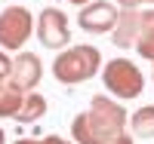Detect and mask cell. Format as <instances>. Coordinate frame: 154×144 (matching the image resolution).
Segmentation results:
<instances>
[{"label":"cell","instance_id":"obj_1","mask_svg":"<svg viewBox=\"0 0 154 144\" xmlns=\"http://www.w3.org/2000/svg\"><path fill=\"white\" fill-rule=\"evenodd\" d=\"M130 113L108 95H93L89 110L77 113L71 123V138L77 144H133Z\"/></svg>","mask_w":154,"mask_h":144},{"label":"cell","instance_id":"obj_2","mask_svg":"<svg viewBox=\"0 0 154 144\" xmlns=\"http://www.w3.org/2000/svg\"><path fill=\"white\" fill-rule=\"evenodd\" d=\"M102 68H105V64H102L99 46L80 43V46L62 49L59 55H56V61H53V77H56L62 86H80V83H86V80H93Z\"/></svg>","mask_w":154,"mask_h":144},{"label":"cell","instance_id":"obj_3","mask_svg":"<svg viewBox=\"0 0 154 144\" xmlns=\"http://www.w3.org/2000/svg\"><path fill=\"white\" fill-rule=\"evenodd\" d=\"M102 83L105 89L120 98V101H130V98H139L145 89V77L139 71V64L133 58H111L105 68H102Z\"/></svg>","mask_w":154,"mask_h":144},{"label":"cell","instance_id":"obj_4","mask_svg":"<svg viewBox=\"0 0 154 144\" xmlns=\"http://www.w3.org/2000/svg\"><path fill=\"white\" fill-rule=\"evenodd\" d=\"M37 31V22L31 16L28 6H6L0 9V49L3 52H16L28 43V37Z\"/></svg>","mask_w":154,"mask_h":144},{"label":"cell","instance_id":"obj_5","mask_svg":"<svg viewBox=\"0 0 154 144\" xmlns=\"http://www.w3.org/2000/svg\"><path fill=\"white\" fill-rule=\"evenodd\" d=\"M37 40H40L46 49H68L71 43V28H68V16L56 6H46L40 9V16H37Z\"/></svg>","mask_w":154,"mask_h":144},{"label":"cell","instance_id":"obj_6","mask_svg":"<svg viewBox=\"0 0 154 144\" xmlns=\"http://www.w3.org/2000/svg\"><path fill=\"white\" fill-rule=\"evenodd\" d=\"M117 19H120V12L108 0H96V3H89L77 12V25L86 34H108V31L117 28Z\"/></svg>","mask_w":154,"mask_h":144},{"label":"cell","instance_id":"obj_7","mask_svg":"<svg viewBox=\"0 0 154 144\" xmlns=\"http://www.w3.org/2000/svg\"><path fill=\"white\" fill-rule=\"evenodd\" d=\"M43 77V61L34 55V52H19L16 61H12V74H9V86L22 89V92H31V89L40 83Z\"/></svg>","mask_w":154,"mask_h":144},{"label":"cell","instance_id":"obj_8","mask_svg":"<svg viewBox=\"0 0 154 144\" xmlns=\"http://www.w3.org/2000/svg\"><path fill=\"white\" fill-rule=\"evenodd\" d=\"M139 28H142V12L139 9H123L117 19V28H114V46H136Z\"/></svg>","mask_w":154,"mask_h":144},{"label":"cell","instance_id":"obj_9","mask_svg":"<svg viewBox=\"0 0 154 144\" xmlns=\"http://www.w3.org/2000/svg\"><path fill=\"white\" fill-rule=\"evenodd\" d=\"M136 49H139V58L154 61V9L142 12V28H139V37H136Z\"/></svg>","mask_w":154,"mask_h":144},{"label":"cell","instance_id":"obj_10","mask_svg":"<svg viewBox=\"0 0 154 144\" xmlns=\"http://www.w3.org/2000/svg\"><path fill=\"white\" fill-rule=\"evenodd\" d=\"M130 135L133 138H154V104H145L136 113H130Z\"/></svg>","mask_w":154,"mask_h":144},{"label":"cell","instance_id":"obj_11","mask_svg":"<svg viewBox=\"0 0 154 144\" xmlns=\"http://www.w3.org/2000/svg\"><path fill=\"white\" fill-rule=\"evenodd\" d=\"M25 95L28 92H22V89H12L9 83L0 89V116H9V120H16L19 110H22V104H25Z\"/></svg>","mask_w":154,"mask_h":144},{"label":"cell","instance_id":"obj_12","mask_svg":"<svg viewBox=\"0 0 154 144\" xmlns=\"http://www.w3.org/2000/svg\"><path fill=\"white\" fill-rule=\"evenodd\" d=\"M43 113H46V98H43L40 92H28V95H25V104H22V110H19V116H16V120H19V123H37Z\"/></svg>","mask_w":154,"mask_h":144},{"label":"cell","instance_id":"obj_13","mask_svg":"<svg viewBox=\"0 0 154 144\" xmlns=\"http://www.w3.org/2000/svg\"><path fill=\"white\" fill-rule=\"evenodd\" d=\"M9 74H12V58L6 55L3 49H0V89L9 83Z\"/></svg>","mask_w":154,"mask_h":144},{"label":"cell","instance_id":"obj_14","mask_svg":"<svg viewBox=\"0 0 154 144\" xmlns=\"http://www.w3.org/2000/svg\"><path fill=\"white\" fill-rule=\"evenodd\" d=\"M12 144H71V141L59 138V135H46V138H16Z\"/></svg>","mask_w":154,"mask_h":144},{"label":"cell","instance_id":"obj_15","mask_svg":"<svg viewBox=\"0 0 154 144\" xmlns=\"http://www.w3.org/2000/svg\"><path fill=\"white\" fill-rule=\"evenodd\" d=\"M117 6H123V9H139V3H145V0H114Z\"/></svg>","mask_w":154,"mask_h":144},{"label":"cell","instance_id":"obj_16","mask_svg":"<svg viewBox=\"0 0 154 144\" xmlns=\"http://www.w3.org/2000/svg\"><path fill=\"white\" fill-rule=\"evenodd\" d=\"M71 3H74V6H80V9H83V6H89V3H96V0H71Z\"/></svg>","mask_w":154,"mask_h":144},{"label":"cell","instance_id":"obj_17","mask_svg":"<svg viewBox=\"0 0 154 144\" xmlns=\"http://www.w3.org/2000/svg\"><path fill=\"white\" fill-rule=\"evenodd\" d=\"M0 144H6V135H3V129H0Z\"/></svg>","mask_w":154,"mask_h":144},{"label":"cell","instance_id":"obj_18","mask_svg":"<svg viewBox=\"0 0 154 144\" xmlns=\"http://www.w3.org/2000/svg\"><path fill=\"white\" fill-rule=\"evenodd\" d=\"M145 3H154V0H145Z\"/></svg>","mask_w":154,"mask_h":144}]
</instances>
